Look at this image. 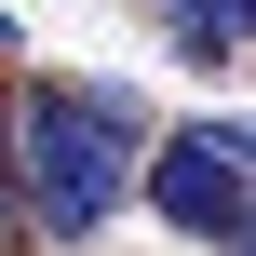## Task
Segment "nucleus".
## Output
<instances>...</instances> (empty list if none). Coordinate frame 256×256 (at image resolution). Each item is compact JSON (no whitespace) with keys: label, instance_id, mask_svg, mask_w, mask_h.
Wrapping results in <instances>:
<instances>
[{"label":"nucleus","instance_id":"1","mask_svg":"<svg viewBox=\"0 0 256 256\" xmlns=\"http://www.w3.org/2000/svg\"><path fill=\"white\" fill-rule=\"evenodd\" d=\"M0 148H14V202L40 243H94L122 202H135V148H148V94L135 81H27L0 108Z\"/></svg>","mask_w":256,"mask_h":256},{"label":"nucleus","instance_id":"2","mask_svg":"<svg viewBox=\"0 0 256 256\" xmlns=\"http://www.w3.org/2000/svg\"><path fill=\"white\" fill-rule=\"evenodd\" d=\"M135 189H148V216H162V230H189V243H230V216H243V162H230L202 122L148 135V148H135Z\"/></svg>","mask_w":256,"mask_h":256},{"label":"nucleus","instance_id":"3","mask_svg":"<svg viewBox=\"0 0 256 256\" xmlns=\"http://www.w3.org/2000/svg\"><path fill=\"white\" fill-rule=\"evenodd\" d=\"M162 40H176L189 68H243V54H256V27L230 14V0H162Z\"/></svg>","mask_w":256,"mask_h":256},{"label":"nucleus","instance_id":"4","mask_svg":"<svg viewBox=\"0 0 256 256\" xmlns=\"http://www.w3.org/2000/svg\"><path fill=\"white\" fill-rule=\"evenodd\" d=\"M202 135H216V148L243 162V189H256V122H202Z\"/></svg>","mask_w":256,"mask_h":256},{"label":"nucleus","instance_id":"5","mask_svg":"<svg viewBox=\"0 0 256 256\" xmlns=\"http://www.w3.org/2000/svg\"><path fill=\"white\" fill-rule=\"evenodd\" d=\"M230 256H256V189H243V216H230Z\"/></svg>","mask_w":256,"mask_h":256},{"label":"nucleus","instance_id":"6","mask_svg":"<svg viewBox=\"0 0 256 256\" xmlns=\"http://www.w3.org/2000/svg\"><path fill=\"white\" fill-rule=\"evenodd\" d=\"M14 40H27V27H14V14H0V54H14Z\"/></svg>","mask_w":256,"mask_h":256},{"label":"nucleus","instance_id":"7","mask_svg":"<svg viewBox=\"0 0 256 256\" xmlns=\"http://www.w3.org/2000/svg\"><path fill=\"white\" fill-rule=\"evenodd\" d=\"M230 14H243V27H256V0H230Z\"/></svg>","mask_w":256,"mask_h":256},{"label":"nucleus","instance_id":"8","mask_svg":"<svg viewBox=\"0 0 256 256\" xmlns=\"http://www.w3.org/2000/svg\"><path fill=\"white\" fill-rule=\"evenodd\" d=\"M0 108H14V94H0Z\"/></svg>","mask_w":256,"mask_h":256}]
</instances>
